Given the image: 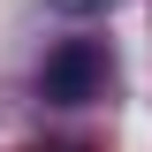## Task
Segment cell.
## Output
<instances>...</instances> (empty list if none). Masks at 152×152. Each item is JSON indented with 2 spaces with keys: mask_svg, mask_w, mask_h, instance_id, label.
<instances>
[{
  "mask_svg": "<svg viewBox=\"0 0 152 152\" xmlns=\"http://www.w3.org/2000/svg\"><path fill=\"white\" fill-rule=\"evenodd\" d=\"M99 84H107V53L91 38H61L46 53V69H38V91L53 107H84V99H99Z\"/></svg>",
  "mask_w": 152,
  "mask_h": 152,
  "instance_id": "cell-1",
  "label": "cell"
}]
</instances>
